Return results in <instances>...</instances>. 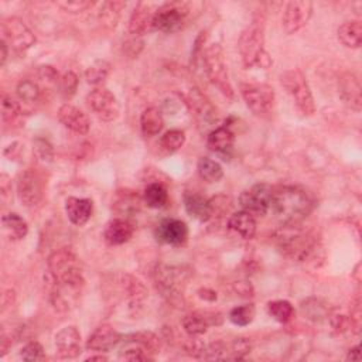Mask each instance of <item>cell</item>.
I'll return each instance as SVG.
<instances>
[{
    "label": "cell",
    "mask_w": 362,
    "mask_h": 362,
    "mask_svg": "<svg viewBox=\"0 0 362 362\" xmlns=\"http://www.w3.org/2000/svg\"><path fill=\"white\" fill-rule=\"evenodd\" d=\"M86 103L90 110L103 122H112L119 116V102L106 88L98 86L86 95Z\"/></svg>",
    "instance_id": "cell-13"
},
{
    "label": "cell",
    "mask_w": 362,
    "mask_h": 362,
    "mask_svg": "<svg viewBox=\"0 0 362 362\" xmlns=\"http://www.w3.org/2000/svg\"><path fill=\"white\" fill-rule=\"evenodd\" d=\"M122 341V335L110 325L102 324L95 328L86 341V349L95 352H107Z\"/></svg>",
    "instance_id": "cell-20"
},
{
    "label": "cell",
    "mask_w": 362,
    "mask_h": 362,
    "mask_svg": "<svg viewBox=\"0 0 362 362\" xmlns=\"http://www.w3.org/2000/svg\"><path fill=\"white\" fill-rule=\"evenodd\" d=\"M1 40L17 52L30 49L35 42V35L18 17H7L1 21Z\"/></svg>",
    "instance_id": "cell-10"
},
{
    "label": "cell",
    "mask_w": 362,
    "mask_h": 362,
    "mask_svg": "<svg viewBox=\"0 0 362 362\" xmlns=\"http://www.w3.org/2000/svg\"><path fill=\"white\" fill-rule=\"evenodd\" d=\"M229 359H242L250 352V342L246 338H235L228 346Z\"/></svg>",
    "instance_id": "cell-47"
},
{
    "label": "cell",
    "mask_w": 362,
    "mask_h": 362,
    "mask_svg": "<svg viewBox=\"0 0 362 362\" xmlns=\"http://www.w3.org/2000/svg\"><path fill=\"white\" fill-rule=\"evenodd\" d=\"M235 141V134L226 126H219L214 129L206 137V146L211 151L218 154H226L232 150Z\"/></svg>",
    "instance_id": "cell-28"
},
{
    "label": "cell",
    "mask_w": 362,
    "mask_h": 362,
    "mask_svg": "<svg viewBox=\"0 0 362 362\" xmlns=\"http://www.w3.org/2000/svg\"><path fill=\"white\" fill-rule=\"evenodd\" d=\"M198 297L205 300V301H215L216 300V293L208 287H201L198 291Z\"/></svg>",
    "instance_id": "cell-51"
},
{
    "label": "cell",
    "mask_w": 362,
    "mask_h": 362,
    "mask_svg": "<svg viewBox=\"0 0 362 362\" xmlns=\"http://www.w3.org/2000/svg\"><path fill=\"white\" fill-rule=\"evenodd\" d=\"M117 283L120 286L122 293L126 297L129 310H134L137 313V308H140L143 305V303L148 294L146 286L143 284L141 280H139L137 277L127 274V273L120 274Z\"/></svg>",
    "instance_id": "cell-19"
},
{
    "label": "cell",
    "mask_w": 362,
    "mask_h": 362,
    "mask_svg": "<svg viewBox=\"0 0 362 362\" xmlns=\"http://www.w3.org/2000/svg\"><path fill=\"white\" fill-rule=\"evenodd\" d=\"M7 47L8 45L3 40H0V65L1 66L6 64V59H7V54H8Z\"/></svg>",
    "instance_id": "cell-53"
},
{
    "label": "cell",
    "mask_w": 362,
    "mask_h": 362,
    "mask_svg": "<svg viewBox=\"0 0 362 362\" xmlns=\"http://www.w3.org/2000/svg\"><path fill=\"white\" fill-rule=\"evenodd\" d=\"M57 354L64 359H74L81 354V334L76 327L61 328L54 338Z\"/></svg>",
    "instance_id": "cell-18"
},
{
    "label": "cell",
    "mask_w": 362,
    "mask_h": 362,
    "mask_svg": "<svg viewBox=\"0 0 362 362\" xmlns=\"http://www.w3.org/2000/svg\"><path fill=\"white\" fill-rule=\"evenodd\" d=\"M198 175L206 182H218L223 177V170L221 164L212 158L201 157L197 163Z\"/></svg>",
    "instance_id": "cell-34"
},
{
    "label": "cell",
    "mask_w": 362,
    "mask_h": 362,
    "mask_svg": "<svg viewBox=\"0 0 362 362\" xmlns=\"http://www.w3.org/2000/svg\"><path fill=\"white\" fill-rule=\"evenodd\" d=\"M346 359H351V361H359V359H361V346H359V345H356V346L351 348V349L348 351Z\"/></svg>",
    "instance_id": "cell-52"
},
{
    "label": "cell",
    "mask_w": 362,
    "mask_h": 362,
    "mask_svg": "<svg viewBox=\"0 0 362 362\" xmlns=\"http://www.w3.org/2000/svg\"><path fill=\"white\" fill-rule=\"evenodd\" d=\"M189 276L191 273L181 266H158L154 272V283L164 297L175 303L182 297Z\"/></svg>",
    "instance_id": "cell-7"
},
{
    "label": "cell",
    "mask_w": 362,
    "mask_h": 362,
    "mask_svg": "<svg viewBox=\"0 0 362 362\" xmlns=\"http://www.w3.org/2000/svg\"><path fill=\"white\" fill-rule=\"evenodd\" d=\"M133 232L134 226L127 218H115L106 223L103 238L109 245L117 246L126 243L133 236Z\"/></svg>",
    "instance_id": "cell-23"
},
{
    "label": "cell",
    "mask_w": 362,
    "mask_h": 362,
    "mask_svg": "<svg viewBox=\"0 0 362 362\" xmlns=\"http://www.w3.org/2000/svg\"><path fill=\"white\" fill-rule=\"evenodd\" d=\"M202 62H204L205 74H206L208 79L211 81V83L214 86H216L218 90L226 99H233L235 90L229 81L228 66L225 62V55H223L222 47L216 42L209 44L202 52Z\"/></svg>",
    "instance_id": "cell-5"
},
{
    "label": "cell",
    "mask_w": 362,
    "mask_h": 362,
    "mask_svg": "<svg viewBox=\"0 0 362 362\" xmlns=\"http://www.w3.org/2000/svg\"><path fill=\"white\" fill-rule=\"evenodd\" d=\"M38 75H40V78L42 79V81H45V82H48V83H59V75H58V72L55 71V68H52V66H49V65H42V66H40V69H38Z\"/></svg>",
    "instance_id": "cell-49"
},
{
    "label": "cell",
    "mask_w": 362,
    "mask_h": 362,
    "mask_svg": "<svg viewBox=\"0 0 362 362\" xmlns=\"http://www.w3.org/2000/svg\"><path fill=\"white\" fill-rule=\"evenodd\" d=\"M109 72H110V64L105 59H96L86 68L85 79L88 83L95 85L98 88L106 81Z\"/></svg>",
    "instance_id": "cell-36"
},
{
    "label": "cell",
    "mask_w": 362,
    "mask_h": 362,
    "mask_svg": "<svg viewBox=\"0 0 362 362\" xmlns=\"http://www.w3.org/2000/svg\"><path fill=\"white\" fill-rule=\"evenodd\" d=\"M185 143V133L180 129H171L165 132L160 139V146L167 153H174L180 150Z\"/></svg>",
    "instance_id": "cell-40"
},
{
    "label": "cell",
    "mask_w": 362,
    "mask_h": 362,
    "mask_svg": "<svg viewBox=\"0 0 362 362\" xmlns=\"http://www.w3.org/2000/svg\"><path fill=\"white\" fill-rule=\"evenodd\" d=\"M153 17H154V11L147 4L139 3L129 18V33L133 37H141L147 33L154 31Z\"/></svg>",
    "instance_id": "cell-24"
},
{
    "label": "cell",
    "mask_w": 362,
    "mask_h": 362,
    "mask_svg": "<svg viewBox=\"0 0 362 362\" xmlns=\"http://www.w3.org/2000/svg\"><path fill=\"white\" fill-rule=\"evenodd\" d=\"M338 40L348 48H359L362 42V24L359 20L344 21L338 27Z\"/></svg>",
    "instance_id": "cell-30"
},
{
    "label": "cell",
    "mask_w": 362,
    "mask_h": 362,
    "mask_svg": "<svg viewBox=\"0 0 362 362\" xmlns=\"http://www.w3.org/2000/svg\"><path fill=\"white\" fill-rule=\"evenodd\" d=\"M273 187L264 182L255 184L249 189H245L239 195V205L242 211L252 214L253 216H264L270 208Z\"/></svg>",
    "instance_id": "cell-11"
},
{
    "label": "cell",
    "mask_w": 362,
    "mask_h": 362,
    "mask_svg": "<svg viewBox=\"0 0 362 362\" xmlns=\"http://www.w3.org/2000/svg\"><path fill=\"white\" fill-rule=\"evenodd\" d=\"M339 93L351 109L359 112L362 106L361 82L352 72H346L339 78Z\"/></svg>",
    "instance_id": "cell-25"
},
{
    "label": "cell",
    "mask_w": 362,
    "mask_h": 362,
    "mask_svg": "<svg viewBox=\"0 0 362 362\" xmlns=\"http://www.w3.org/2000/svg\"><path fill=\"white\" fill-rule=\"evenodd\" d=\"M143 201L148 208H153V209L165 206L168 201V192L165 185L160 181L148 182L143 192Z\"/></svg>",
    "instance_id": "cell-33"
},
{
    "label": "cell",
    "mask_w": 362,
    "mask_h": 362,
    "mask_svg": "<svg viewBox=\"0 0 362 362\" xmlns=\"http://www.w3.org/2000/svg\"><path fill=\"white\" fill-rule=\"evenodd\" d=\"M255 314H256V310H255L253 304H243V305H238L230 310L229 320L235 325L245 327L253 321Z\"/></svg>",
    "instance_id": "cell-42"
},
{
    "label": "cell",
    "mask_w": 362,
    "mask_h": 362,
    "mask_svg": "<svg viewBox=\"0 0 362 362\" xmlns=\"http://www.w3.org/2000/svg\"><path fill=\"white\" fill-rule=\"evenodd\" d=\"M189 4L184 1H168L154 10L153 30L161 33H175L181 30L189 16Z\"/></svg>",
    "instance_id": "cell-8"
},
{
    "label": "cell",
    "mask_w": 362,
    "mask_h": 362,
    "mask_svg": "<svg viewBox=\"0 0 362 362\" xmlns=\"http://www.w3.org/2000/svg\"><path fill=\"white\" fill-rule=\"evenodd\" d=\"M126 341L134 342L137 345H140L141 348H144L151 356L158 354L161 349V341L158 338V335H156L151 331H141V332H136V334H130L127 337H124Z\"/></svg>",
    "instance_id": "cell-35"
},
{
    "label": "cell",
    "mask_w": 362,
    "mask_h": 362,
    "mask_svg": "<svg viewBox=\"0 0 362 362\" xmlns=\"http://www.w3.org/2000/svg\"><path fill=\"white\" fill-rule=\"evenodd\" d=\"M143 198L139 197L137 192L132 189H122L117 191L113 201H112V209L117 214L122 215L123 218L134 215L140 211Z\"/></svg>",
    "instance_id": "cell-27"
},
{
    "label": "cell",
    "mask_w": 362,
    "mask_h": 362,
    "mask_svg": "<svg viewBox=\"0 0 362 362\" xmlns=\"http://www.w3.org/2000/svg\"><path fill=\"white\" fill-rule=\"evenodd\" d=\"M33 151L37 160L42 164H48L54 158V148L47 139H41V137L35 139L33 141Z\"/></svg>",
    "instance_id": "cell-43"
},
{
    "label": "cell",
    "mask_w": 362,
    "mask_h": 362,
    "mask_svg": "<svg viewBox=\"0 0 362 362\" xmlns=\"http://www.w3.org/2000/svg\"><path fill=\"white\" fill-rule=\"evenodd\" d=\"M57 7H59L61 10L66 11V13H72V14H78L82 11H86L88 8H92L95 6V1L90 0H59L55 1Z\"/></svg>",
    "instance_id": "cell-45"
},
{
    "label": "cell",
    "mask_w": 362,
    "mask_h": 362,
    "mask_svg": "<svg viewBox=\"0 0 362 362\" xmlns=\"http://www.w3.org/2000/svg\"><path fill=\"white\" fill-rule=\"evenodd\" d=\"M107 358L103 355H90L86 358V361H106Z\"/></svg>",
    "instance_id": "cell-54"
},
{
    "label": "cell",
    "mask_w": 362,
    "mask_h": 362,
    "mask_svg": "<svg viewBox=\"0 0 362 362\" xmlns=\"http://www.w3.org/2000/svg\"><path fill=\"white\" fill-rule=\"evenodd\" d=\"M20 358L23 361H27V362H35V361H42L45 359V352H44V348L40 342L37 341H30L27 342L21 351H20Z\"/></svg>",
    "instance_id": "cell-44"
},
{
    "label": "cell",
    "mask_w": 362,
    "mask_h": 362,
    "mask_svg": "<svg viewBox=\"0 0 362 362\" xmlns=\"http://www.w3.org/2000/svg\"><path fill=\"white\" fill-rule=\"evenodd\" d=\"M140 127H141V133L146 137H153L158 134L164 127V119H163L161 110L156 106H150L144 109L140 116Z\"/></svg>",
    "instance_id": "cell-31"
},
{
    "label": "cell",
    "mask_w": 362,
    "mask_h": 362,
    "mask_svg": "<svg viewBox=\"0 0 362 362\" xmlns=\"http://www.w3.org/2000/svg\"><path fill=\"white\" fill-rule=\"evenodd\" d=\"M222 321V314L218 311H194L185 314L181 322L187 335L199 337L205 334L208 327L221 325Z\"/></svg>",
    "instance_id": "cell-16"
},
{
    "label": "cell",
    "mask_w": 362,
    "mask_h": 362,
    "mask_svg": "<svg viewBox=\"0 0 362 362\" xmlns=\"http://www.w3.org/2000/svg\"><path fill=\"white\" fill-rule=\"evenodd\" d=\"M267 313L277 322L286 324L294 317V307L287 300H274L267 303Z\"/></svg>",
    "instance_id": "cell-37"
},
{
    "label": "cell",
    "mask_w": 362,
    "mask_h": 362,
    "mask_svg": "<svg viewBox=\"0 0 362 362\" xmlns=\"http://www.w3.org/2000/svg\"><path fill=\"white\" fill-rule=\"evenodd\" d=\"M185 100L201 124H212L214 122H216L218 119L216 109L199 89L189 88L187 92Z\"/></svg>",
    "instance_id": "cell-17"
},
{
    "label": "cell",
    "mask_w": 362,
    "mask_h": 362,
    "mask_svg": "<svg viewBox=\"0 0 362 362\" xmlns=\"http://www.w3.org/2000/svg\"><path fill=\"white\" fill-rule=\"evenodd\" d=\"M65 212L71 223L76 226L85 225L93 212V202L89 198L69 197L65 201Z\"/></svg>",
    "instance_id": "cell-22"
},
{
    "label": "cell",
    "mask_w": 362,
    "mask_h": 362,
    "mask_svg": "<svg viewBox=\"0 0 362 362\" xmlns=\"http://www.w3.org/2000/svg\"><path fill=\"white\" fill-rule=\"evenodd\" d=\"M49 279L54 284L81 291L83 286V276L76 255L69 247H61L52 252L47 259Z\"/></svg>",
    "instance_id": "cell-3"
},
{
    "label": "cell",
    "mask_w": 362,
    "mask_h": 362,
    "mask_svg": "<svg viewBox=\"0 0 362 362\" xmlns=\"http://www.w3.org/2000/svg\"><path fill=\"white\" fill-rule=\"evenodd\" d=\"M315 206L314 197L298 185L273 188L270 208L281 223H297L307 218Z\"/></svg>",
    "instance_id": "cell-1"
},
{
    "label": "cell",
    "mask_w": 362,
    "mask_h": 362,
    "mask_svg": "<svg viewBox=\"0 0 362 362\" xmlns=\"http://www.w3.org/2000/svg\"><path fill=\"white\" fill-rule=\"evenodd\" d=\"M240 95L246 106L257 116H267L274 109V89L266 83H240Z\"/></svg>",
    "instance_id": "cell-9"
},
{
    "label": "cell",
    "mask_w": 362,
    "mask_h": 362,
    "mask_svg": "<svg viewBox=\"0 0 362 362\" xmlns=\"http://www.w3.org/2000/svg\"><path fill=\"white\" fill-rule=\"evenodd\" d=\"M23 113L20 102L10 95L3 93L1 96V117L6 123H14Z\"/></svg>",
    "instance_id": "cell-41"
},
{
    "label": "cell",
    "mask_w": 362,
    "mask_h": 362,
    "mask_svg": "<svg viewBox=\"0 0 362 362\" xmlns=\"http://www.w3.org/2000/svg\"><path fill=\"white\" fill-rule=\"evenodd\" d=\"M17 98L20 102L25 103V105H31V103H35L38 99H40V88L38 85L34 82V81H30V79H25V81H21L18 85H17Z\"/></svg>",
    "instance_id": "cell-39"
},
{
    "label": "cell",
    "mask_w": 362,
    "mask_h": 362,
    "mask_svg": "<svg viewBox=\"0 0 362 362\" xmlns=\"http://www.w3.org/2000/svg\"><path fill=\"white\" fill-rule=\"evenodd\" d=\"M154 236L160 243L182 246L188 239V226L181 219L165 218L156 226Z\"/></svg>",
    "instance_id": "cell-15"
},
{
    "label": "cell",
    "mask_w": 362,
    "mask_h": 362,
    "mask_svg": "<svg viewBox=\"0 0 362 362\" xmlns=\"http://www.w3.org/2000/svg\"><path fill=\"white\" fill-rule=\"evenodd\" d=\"M58 120L69 130L78 134H86L90 127L89 117L76 106L71 103H64L58 109Z\"/></svg>",
    "instance_id": "cell-21"
},
{
    "label": "cell",
    "mask_w": 362,
    "mask_h": 362,
    "mask_svg": "<svg viewBox=\"0 0 362 362\" xmlns=\"http://www.w3.org/2000/svg\"><path fill=\"white\" fill-rule=\"evenodd\" d=\"M228 228L243 239H252L256 233V219L246 211L233 212L228 219Z\"/></svg>",
    "instance_id": "cell-29"
},
{
    "label": "cell",
    "mask_w": 362,
    "mask_h": 362,
    "mask_svg": "<svg viewBox=\"0 0 362 362\" xmlns=\"http://www.w3.org/2000/svg\"><path fill=\"white\" fill-rule=\"evenodd\" d=\"M1 225L4 232L11 240H21L28 233V225L24 218L16 212H7L1 216Z\"/></svg>",
    "instance_id": "cell-32"
},
{
    "label": "cell",
    "mask_w": 362,
    "mask_h": 362,
    "mask_svg": "<svg viewBox=\"0 0 362 362\" xmlns=\"http://www.w3.org/2000/svg\"><path fill=\"white\" fill-rule=\"evenodd\" d=\"M238 48L245 68L259 66L266 69L272 65V59L264 49L263 25L257 21H253L242 31L238 41Z\"/></svg>",
    "instance_id": "cell-4"
},
{
    "label": "cell",
    "mask_w": 362,
    "mask_h": 362,
    "mask_svg": "<svg viewBox=\"0 0 362 362\" xmlns=\"http://www.w3.org/2000/svg\"><path fill=\"white\" fill-rule=\"evenodd\" d=\"M313 16V3L308 0H293L284 7L281 24L287 34L301 30Z\"/></svg>",
    "instance_id": "cell-14"
},
{
    "label": "cell",
    "mask_w": 362,
    "mask_h": 362,
    "mask_svg": "<svg viewBox=\"0 0 362 362\" xmlns=\"http://www.w3.org/2000/svg\"><path fill=\"white\" fill-rule=\"evenodd\" d=\"M233 290L240 297H252L253 296V287L247 281H235L233 283Z\"/></svg>",
    "instance_id": "cell-50"
},
{
    "label": "cell",
    "mask_w": 362,
    "mask_h": 362,
    "mask_svg": "<svg viewBox=\"0 0 362 362\" xmlns=\"http://www.w3.org/2000/svg\"><path fill=\"white\" fill-rule=\"evenodd\" d=\"M17 194L25 208L37 206L44 197L42 177L33 168L23 171L17 180Z\"/></svg>",
    "instance_id": "cell-12"
},
{
    "label": "cell",
    "mask_w": 362,
    "mask_h": 362,
    "mask_svg": "<svg viewBox=\"0 0 362 362\" xmlns=\"http://www.w3.org/2000/svg\"><path fill=\"white\" fill-rule=\"evenodd\" d=\"M184 206H185V211L188 212V215H191L192 218H195L201 222H206L212 218V208H211L209 199L198 192L185 191Z\"/></svg>",
    "instance_id": "cell-26"
},
{
    "label": "cell",
    "mask_w": 362,
    "mask_h": 362,
    "mask_svg": "<svg viewBox=\"0 0 362 362\" xmlns=\"http://www.w3.org/2000/svg\"><path fill=\"white\" fill-rule=\"evenodd\" d=\"M276 243L279 249L290 259L301 263L314 262L322 252L318 238L297 223H283L276 232Z\"/></svg>",
    "instance_id": "cell-2"
},
{
    "label": "cell",
    "mask_w": 362,
    "mask_h": 362,
    "mask_svg": "<svg viewBox=\"0 0 362 362\" xmlns=\"http://www.w3.org/2000/svg\"><path fill=\"white\" fill-rule=\"evenodd\" d=\"M281 85L303 115L311 116L315 112V102L311 89L300 69L286 71L281 75Z\"/></svg>",
    "instance_id": "cell-6"
},
{
    "label": "cell",
    "mask_w": 362,
    "mask_h": 362,
    "mask_svg": "<svg viewBox=\"0 0 362 362\" xmlns=\"http://www.w3.org/2000/svg\"><path fill=\"white\" fill-rule=\"evenodd\" d=\"M78 76L72 71H66L59 78V89L65 98H72L78 89Z\"/></svg>",
    "instance_id": "cell-46"
},
{
    "label": "cell",
    "mask_w": 362,
    "mask_h": 362,
    "mask_svg": "<svg viewBox=\"0 0 362 362\" xmlns=\"http://www.w3.org/2000/svg\"><path fill=\"white\" fill-rule=\"evenodd\" d=\"M126 7L124 1H117V0H109L102 4L99 18L106 27H115L119 21L120 11Z\"/></svg>",
    "instance_id": "cell-38"
},
{
    "label": "cell",
    "mask_w": 362,
    "mask_h": 362,
    "mask_svg": "<svg viewBox=\"0 0 362 362\" xmlns=\"http://www.w3.org/2000/svg\"><path fill=\"white\" fill-rule=\"evenodd\" d=\"M313 303H314L313 305H310L308 301L304 303L301 305V310L307 318H313V320L318 321L325 315V308L322 305H320V301H317V300H313Z\"/></svg>",
    "instance_id": "cell-48"
}]
</instances>
